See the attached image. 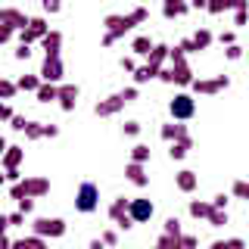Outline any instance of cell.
Returning a JSON list of instances; mask_svg holds the SVG:
<instances>
[{"label": "cell", "instance_id": "1", "mask_svg": "<svg viewBox=\"0 0 249 249\" xmlns=\"http://www.w3.org/2000/svg\"><path fill=\"white\" fill-rule=\"evenodd\" d=\"M146 6H134L131 13H124V16H115V13H109L106 19H103V25H106V35H103V47H112L119 37H124L134 25H140V22H146Z\"/></svg>", "mask_w": 249, "mask_h": 249}, {"label": "cell", "instance_id": "2", "mask_svg": "<svg viewBox=\"0 0 249 249\" xmlns=\"http://www.w3.org/2000/svg\"><path fill=\"white\" fill-rule=\"evenodd\" d=\"M50 193V181L47 178H22L19 184H13L10 187V196L19 202V199H41V196H47Z\"/></svg>", "mask_w": 249, "mask_h": 249}, {"label": "cell", "instance_id": "3", "mask_svg": "<svg viewBox=\"0 0 249 249\" xmlns=\"http://www.w3.org/2000/svg\"><path fill=\"white\" fill-rule=\"evenodd\" d=\"M97 206H100V187L93 181H84L75 193V209L81 215H90V212H97Z\"/></svg>", "mask_w": 249, "mask_h": 249}, {"label": "cell", "instance_id": "4", "mask_svg": "<svg viewBox=\"0 0 249 249\" xmlns=\"http://www.w3.org/2000/svg\"><path fill=\"white\" fill-rule=\"evenodd\" d=\"M168 112L175 122H190L193 115H196V100L190 97V93H175L168 103Z\"/></svg>", "mask_w": 249, "mask_h": 249}, {"label": "cell", "instance_id": "5", "mask_svg": "<svg viewBox=\"0 0 249 249\" xmlns=\"http://www.w3.org/2000/svg\"><path fill=\"white\" fill-rule=\"evenodd\" d=\"M31 231H35V237H41V240H56L66 233V221L62 218H35V224H31Z\"/></svg>", "mask_w": 249, "mask_h": 249}, {"label": "cell", "instance_id": "6", "mask_svg": "<svg viewBox=\"0 0 249 249\" xmlns=\"http://www.w3.org/2000/svg\"><path fill=\"white\" fill-rule=\"evenodd\" d=\"M47 35H50V25H47L41 16H35V19H31V25L25 31H19V47H31L35 41H44Z\"/></svg>", "mask_w": 249, "mask_h": 249}, {"label": "cell", "instance_id": "7", "mask_svg": "<svg viewBox=\"0 0 249 249\" xmlns=\"http://www.w3.org/2000/svg\"><path fill=\"white\" fill-rule=\"evenodd\" d=\"M41 81L44 84H59L62 75H66V66H62V56H44V66H41Z\"/></svg>", "mask_w": 249, "mask_h": 249}, {"label": "cell", "instance_id": "8", "mask_svg": "<svg viewBox=\"0 0 249 249\" xmlns=\"http://www.w3.org/2000/svg\"><path fill=\"white\" fill-rule=\"evenodd\" d=\"M159 78L162 81H168V84H181V88H190L196 78H193V72H190V66H165L159 72Z\"/></svg>", "mask_w": 249, "mask_h": 249}, {"label": "cell", "instance_id": "9", "mask_svg": "<svg viewBox=\"0 0 249 249\" xmlns=\"http://www.w3.org/2000/svg\"><path fill=\"white\" fill-rule=\"evenodd\" d=\"M153 212H156V206L146 196H137V199H131L128 202V218L134 224H143V221H150L153 218Z\"/></svg>", "mask_w": 249, "mask_h": 249}, {"label": "cell", "instance_id": "10", "mask_svg": "<svg viewBox=\"0 0 249 249\" xmlns=\"http://www.w3.org/2000/svg\"><path fill=\"white\" fill-rule=\"evenodd\" d=\"M190 88H193V93H218V90L231 88V78H228V75H218V78H196Z\"/></svg>", "mask_w": 249, "mask_h": 249}, {"label": "cell", "instance_id": "11", "mask_svg": "<svg viewBox=\"0 0 249 249\" xmlns=\"http://www.w3.org/2000/svg\"><path fill=\"white\" fill-rule=\"evenodd\" d=\"M162 140L165 143H190L193 137L184 122H171V124H162Z\"/></svg>", "mask_w": 249, "mask_h": 249}, {"label": "cell", "instance_id": "12", "mask_svg": "<svg viewBox=\"0 0 249 249\" xmlns=\"http://www.w3.org/2000/svg\"><path fill=\"white\" fill-rule=\"evenodd\" d=\"M124 109V97L122 93H112V97H106V100H100L97 106H93V112L100 115V119H109V115H115V112H122Z\"/></svg>", "mask_w": 249, "mask_h": 249}, {"label": "cell", "instance_id": "13", "mask_svg": "<svg viewBox=\"0 0 249 249\" xmlns=\"http://www.w3.org/2000/svg\"><path fill=\"white\" fill-rule=\"evenodd\" d=\"M168 50H171L168 44H156V47H153V53L146 56V66H150L156 75H159L162 69H165V62H168Z\"/></svg>", "mask_w": 249, "mask_h": 249}, {"label": "cell", "instance_id": "14", "mask_svg": "<svg viewBox=\"0 0 249 249\" xmlns=\"http://www.w3.org/2000/svg\"><path fill=\"white\" fill-rule=\"evenodd\" d=\"M78 84H59V106L66 109V112H72L75 103H78Z\"/></svg>", "mask_w": 249, "mask_h": 249}, {"label": "cell", "instance_id": "15", "mask_svg": "<svg viewBox=\"0 0 249 249\" xmlns=\"http://www.w3.org/2000/svg\"><path fill=\"white\" fill-rule=\"evenodd\" d=\"M124 178H128L134 187H146V184H150V175H146V168L137 165V162H128V168H124Z\"/></svg>", "mask_w": 249, "mask_h": 249}, {"label": "cell", "instance_id": "16", "mask_svg": "<svg viewBox=\"0 0 249 249\" xmlns=\"http://www.w3.org/2000/svg\"><path fill=\"white\" fill-rule=\"evenodd\" d=\"M128 202L131 199H124V196H119V199H112V206H109V221L119 228V224L128 218Z\"/></svg>", "mask_w": 249, "mask_h": 249}, {"label": "cell", "instance_id": "17", "mask_svg": "<svg viewBox=\"0 0 249 249\" xmlns=\"http://www.w3.org/2000/svg\"><path fill=\"white\" fill-rule=\"evenodd\" d=\"M22 156H25L22 146H10V150L0 156V159H3V171H16V168L22 165Z\"/></svg>", "mask_w": 249, "mask_h": 249}, {"label": "cell", "instance_id": "18", "mask_svg": "<svg viewBox=\"0 0 249 249\" xmlns=\"http://www.w3.org/2000/svg\"><path fill=\"white\" fill-rule=\"evenodd\" d=\"M190 41H193V53L196 50H209V47H212V41H215V35L209 28H196L190 35Z\"/></svg>", "mask_w": 249, "mask_h": 249}, {"label": "cell", "instance_id": "19", "mask_svg": "<svg viewBox=\"0 0 249 249\" xmlns=\"http://www.w3.org/2000/svg\"><path fill=\"white\" fill-rule=\"evenodd\" d=\"M175 184H178V190H181V193H193V190H196V184H199V178L193 175V171H178Z\"/></svg>", "mask_w": 249, "mask_h": 249}, {"label": "cell", "instance_id": "20", "mask_svg": "<svg viewBox=\"0 0 249 249\" xmlns=\"http://www.w3.org/2000/svg\"><path fill=\"white\" fill-rule=\"evenodd\" d=\"M184 13H190V3H181V0H165L162 3V16L165 19H175V16H184Z\"/></svg>", "mask_w": 249, "mask_h": 249}, {"label": "cell", "instance_id": "21", "mask_svg": "<svg viewBox=\"0 0 249 249\" xmlns=\"http://www.w3.org/2000/svg\"><path fill=\"white\" fill-rule=\"evenodd\" d=\"M187 209H190L193 218H202V221H209V215L215 212L212 202H206V199H190V206H187Z\"/></svg>", "mask_w": 249, "mask_h": 249}, {"label": "cell", "instance_id": "22", "mask_svg": "<svg viewBox=\"0 0 249 249\" xmlns=\"http://www.w3.org/2000/svg\"><path fill=\"white\" fill-rule=\"evenodd\" d=\"M41 47H44V53L47 56H59V47H62V35L59 31H50V35L41 41Z\"/></svg>", "mask_w": 249, "mask_h": 249}, {"label": "cell", "instance_id": "23", "mask_svg": "<svg viewBox=\"0 0 249 249\" xmlns=\"http://www.w3.org/2000/svg\"><path fill=\"white\" fill-rule=\"evenodd\" d=\"M153 41H150V35H140V37H134V41H131V50L137 53V56H150L153 53Z\"/></svg>", "mask_w": 249, "mask_h": 249}, {"label": "cell", "instance_id": "24", "mask_svg": "<svg viewBox=\"0 0 249 249\" xmlns=\"http://www.w3.org/2000/svg\"><path fill=\"white\" fill-rule=\"evenodd\" d=\"M13 249H50V246H47V240H41V237H35V233H31V237L16 240Z\"/></svg>", "mask_w": 249, "mask_h": 249}, {"label": "cell", "instance_id": "25", "mask_svg": "<svg viewBox=\"0 0 249 249\" xmlns=\"http://www.w3.org/2000/svg\"><path fill=\"white\" fill-rule=\"evenodd\" d=\"M41 103H53V100H59V84H41L35 93Z\"/></svg>", "mask_w": 249, "mask_h": 249}, {"label": "cell", "instance_id": "26", "mask_svg": "<svg viewBox=\"0 0 249 249\" xmlns=\"http://www.w3.org/2000/svg\"><path fill=\"white\" fill-rule=\"evenodd\" d=\"M41 75H22L19 81H16V88L19 90H31V93H37V88H41Z\"/></svg>", "mask_w": 249, "mask_h": 249}, {"label": "cell", "instance_id": "27", "mask_svg": "<svg viewBox=\"0 0 249 249\" xmlns=\"http://www.w3.org/2000/svg\"><path fill=\"white\" fill-rule=\"evenodd\" d=\"M153 78H159V75H156L153 69L143 62V66H137V72H134V88H140V84H146V81H153Z\"/></svg>", "mask_w": 249, "mask_h": 249}, {"label": "cell", "instance_id": "28", "mask_svg": "<svg viewBox=\"0 0 249 249\" xmlns=\"http://www.w3.org/2000/svg\"><path fill=\"white\" fill-rule=\"evenodd\" d=\"M162 233H168V237H178V240H181V237H184V231H181V218H175V215L165 218V228H162Z\"/></svg>", "mask_w": 249, "mask_h": 249}, {"label": "cell", "instance_id": "29", "mask_svg": "<svg viewBox=\"0 0 249 249\" xmlns=\"http://www.w3.org/2000/svg\"><path fill=\"white\" fill-rule=\"evenodd\" d=\"M131 162H137V165H146V162H150V146H146V143H137L134 150H131Z\"/></svg>", "mask_w": 249, "mask_h": 249}, {"label": "cell", "instance_id": "30", "mask_svg": "<svg viewBox=\"0 0 249 249\" xmlns=\"http://www.w3.org/2000/svg\"><path fill=\"white\" fill-rule=\"evenodd\" d=\"M246 22H249V3L240 0V6L233 10V25H246Z\"/></svg>", "mask_w": 249, "mask_h": 249}, {"label": "cell", "instance_id": "31", "mask_svg": "<svg viewBox=\"0 0 249 249\" xmlns=\"http://www.w3.org/2000/svg\"><path fill=\"white\" fill-rule=\"evenodd\" d=\"M16 81H6V78H0V103H3V100H13L16 97Z\"/></svg>", "mask_w": 249, "mask_h": 249}, {"label": "cell", "instance_id": "32", "mask_svg": "<svg viewBox=\"0 0 249 249\" xmlns=\"http://www.w3.org/2000/svg\"><path fill=\"white\" fill-rule=\"evenodd\" d=\"M22 134H25L28 140H41V137H44V124H41V122H28Z\"/></svg>", "mask_w": 249, "mask_h": 249}, {"label": "cell", "instance_id": "33", "mask_svg": "<svg viewBox=\"0 0 249 249\" xmlns=\"http://www.w3.org/2000/svg\"><path fill=\"white\" fill-rule=\"evenodd\" d=\"M190 146H193V140L190 143H168V156L171 159H184V156L190 153Z\"/></svg>", "mask_w": 249, "mask_h": 249}, {"label": "cell", "instance_id": "34", "mask_svg": "<svg viewBox=\"0 0 249 249\" xmlns=\"http://www.w3.org/2000/svg\"><path fill=\"white\" fill-rule=\"evenodd\" d=\"M231 193H233L237 199H249V181H233Z\"/></svg>", "mask_w": 249, "mask_h": 249}, {"label": "cell", "instance_id": "35", "mask_svg": "<svg viewBox=\"0 0 249 249\" xmlns=\"http://www.w3.org/2000/svg\"><path fill=\"white\" fill-rule=\"evenodd\" d=\"M13 35H16V28L10 25V22H0V44H10Z\"/></svg>", "mask_w": 249, "mask_h": 249}, {"label": "cell", "instance_id": "36", "mask_svg": "<svg viewBox=\"0 0 249 249\" xmlns=\"http://www.w3.org/2000/svg\"><path fill=\"white\" fill-rule=\"evenodd\" d=\"M209 202H212V209H218V212H228V193H218V196H212V199H209Z\"/></svg>", "mask_w": 249, "mask_h": 249}, {"label": "cell", "instance_id": "37", "mask_svg": "<svg viewBox=\"0 0 249 249\" xmlns=\"http://www.w3.org/2000/svg\"><path fill=\"white\" fill-rule=\"evenodd\" d=\"M100 240H103V246H115V243H119V231H112V228H109V231L100 233Z\"/></svg>", "mask_w": 249, "mask_h": 249}, {"label": "cell", "instance_id": "38", "mask_svg": "<svg viewBox=\"0 0 249 249\" xmlns=\"http://www.w3.org/2000/svg\"><path fill=\"white\" fill-rule=\"evenodd\" d=\"M209 224H212V228H221V224H228V212H218V209H215V212L209 215Z\"/></svg>", "mask_w": 249, "mask_h": 249}, {"label": "cell", "instance_id": "39", "mask_svg": "<svg viewBox=\"0 0 249 249\" xmlns=\"http://www.w3.org/2000/svg\"><path fill=\"white\" fill-rule=\"evenodd\" d=\"M25 124H28V119L16 112V115H13V122H10V128H13V131H25Z\"/></svg>", "mask_w": 249, "mask_h": 249}, {"label": "cell", "instance_id": "40", "mask_svg": "<svg viewBox=\"0 0 249 249\" xmlns=\"http://www.w3.org/2000/svg\"><path fill=\"white\" fill-rule=\"evenodd\" d=\"M218 41H221L224 47H233V44H237V35H233V31H221V35H218Z\"/></svg>", "mask_w": 249, "mask_h": 249}, {"label": "cell", "instance_id": "41", "mask_svg": "<svg viewBox=\"0 0 249 249\" xmlns=\"http://www.w3.org/2000/svg\"><path fill=\"white\" fill-rule=\"evenodd\" d=\"M122 131H124L128 137H137V134H140V122H124V128H122Z\"/></svg>", "mask_w": 249, "mask_h": 249}, {"label": "cell", "instance_id": "42", "mask_svg": "<svg viewBox=\"0 0 249 249\" xmlns=\"http://www.w3.org/2000/svg\"><path fill=\"white\" fill-rule=\"evenodd\" d=\"M122 97H124V103H131V100H137V93H140V88H134V84H131V88H124V90H119Z\"/></svg>", "mask_w": 249, "mask_h": 249}, {"label": "cell", "instance_id": "43", "mask_svg": "<svg viewBox=\"0 0 249 249\" xmlns=\"http://www.w3.org/2000/svg\"><path fill=\"white\" fill-rule=\"evenodd\" d=\"M224 56H228V59H240V56H243V47H240V44L228 47V50H224Z\"/></svg>", "mask_w": 249, "mask_h": 249}, {"label": "cell", "instance_id": "44", "mask_svg": "<svg viewBox=\"0 0 249 249\" xmlns=\"http://www.w3.org/2000/svg\"><path fill=\"white\" fill-rule=\"evenodd\" d=\"M13 115H16V112H13L10 106H6V103H0V122H13Z\"/></svg>", "mask_w": 249, "mask_h": 249}, {"label": "cell", "instance_id": "45", "mask_svg": "<svg viewBox=\"0 0 249 249\" xmlns=\"http://www.w3.org/2000/svg\"><path fill=\"white\" fill-rule=\"evenodd\" d=\"M31 209H35V199H28V196H25V199H19V212H22V215H28Z\"/></svg>", "mask_w": 249, "mask_h": 249}, {"label": "cell", "instance_id": "46", "mask_svg": "<svg viewBox=\"0 0 249 249\" xmlns=\"http://www.w3.org/2000/svg\"><path fill=\"white\" fill-rule=\"evenodd\" d=\"M181 246L184 249H196V237H193V233H184V237H181Z\"/></svg>", "mask_w": 249, "mask_h": 249}, {"label": "cell", "instance_id": "47", "mask_svg": "<svg viewBox=\"0 0 249 249\" xmlns=\"http://www.w3.org/2000/svg\"><path fill=\"white\" fill-rule=\"evenodd\" d=\"M62 6L56 3V0H44V13H59Z\"/></svg>", "mask_w": 249, "mask_h": 249}, {"label": "cell", "instance_id": "48", "mask_svg": "<svg viewBox=\"0 0 249 249\" xmlns=\"http://www.w3.org/2000/svg\"><path fill=\"white\" fill-rule=\"evenodd\" d=\"M122 69H124V72H137V66H134L131 56H122Z\"/></svg>", "mask_w": 249, "mask_h": 249}, {"label": "cell", "instance_id": "49", "mask_svg": "<svg viewBox=\"0 0 249 249\" xmlns=\"http://www.w3.org/2000/svg\"><path fill=\"white\" fill-rule=\"evenodd\" d=\"M228 249H246V243H243L240 237H231V240H228Z\"/></svg>", "mask_w": 249, "mask_h": 249}, {"label": "cell", "instance_id": "50", "mask_svg": "<svg viewBox=\"0 0 249 249\" xmlns=\"http://www.w3.org/2000/svg\"><path fill=\"white\" fill-rule=\"evenodd\" d=\"M10 224H25V215H22V212H10Z\"/></svg>", "mask_w": 249, "mask_h": 249}, {"label": "cell", "instance_id": "51", "mask_svg": "<svg viewBox=\"0 0 249 249\" xmlns=\"http://www.w3.org/2000/svg\"><path fill=\"white\" fill-rule=\"evenodd\" d=\"M56 134H59L56 124H44V137H56Z\"/></svg>", "mask_w": 249, "mask_h": 249}, {"label": "cell", "instance_id": "52", "mask_svg": "<svg viewBox=\"0 0 249 249\" xmlns=\"http://www.w3.org/2000/svg\"><path fill=\"white\" fill-rule=\"evenodd\" d=\"M31 56V47H19V50H16V59H28Z\"/></svg>", "mask_w": 249, "mask_h": 249}, {"label": "cell", "instance_id": "53", "mask_svg": "<svg viewBox=\"0 0 249 249\" xmlns=\"http://www.w3.org/2000/svg\"><path fill=\"white\" fill-rule=\"evenodd\" d=\"M6 228H10V215H0V233H6Z\"/></svg>", "mask_w": 249, "mask_h": 249}, {"label": "cell", "instance_id": "54", "mask_svg": "<svg viewBox=\"0 0 249 249\" xmlns=\"http://www.w3.org/2000/svg\"><path fill=\"white\" fill-rule=\"evenodd\" d=\"M0 249H13V240H6V233H0Z\"/></svg>", "mask_w": 249, "mask_h": 249}, {"label": "cell", "instance_id": "55", "mask_svg": "<svg viewBox=\"0 0 249 249\" xmlns=\"http://www.w3.org/2000/svg\"><path fill=\"white\" fill-rule=\"evenodd\" d=\"M209 249H228V240H215V243L209 246Z\"/></svg>", "mask_w": 249, "mask_h": 249}, {"label": "cell", "instance_id": "56", "mask_svg": "<svg viewBox=\"0 0 249 249\" xmlns=\"http://www.w3.org/2000/svg\"><path fill=\"white\" fill-rule=\"evenodd\" d=\"M90 249H106V246H103V240H90Z\"/></svg>", "mask_w": 249, "mask_h": 249}, {"label": "cell", "instance_id": "57", "mask_svg": "<svg viewBox=\"0 0 249 249\" xmlns=\"http://www.w3.org/2000/svg\"><path fill=\"white\" fill-rule=\"evenodd\" d=\"M6 150H10V143H6V140H3V137H0V156H3Z\"/></svg>", "mask_w": 249, "mask_h": 249}, {"label": "cell", "instance_id": "58", "mask_svg": "<svg viewBox=\"0 0 249 249\" xmlns=\"http://www.w3.org/2000/svg\"><path fill=\"white\" fill-rule=\"evenodd\" d=\"M6 184V175H0V187H3Z\"/></svg>", "mask_w": 249, "mask_h": 249}, {"label": "cell", "instance_id": "59", "mask_svg": "<svg viewBox=\"0 0 249 249\" xmlns=\"http://www.w3.org/2000/svg\"><path fill=\"white\" fill-rule=\"evenodd\" d=\"M0 19H3V10H0Z\"/></svg>", "mask_w": 249, "mask_h": 249}]
</instances>
